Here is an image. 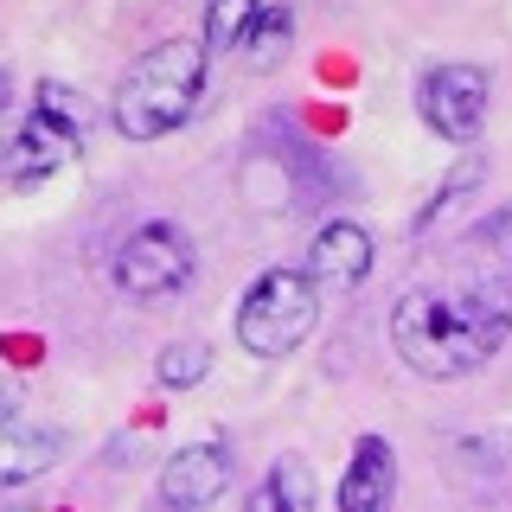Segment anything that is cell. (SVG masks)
Instances as JSON below:
<instances>
[{
  "mask_svg": "<svg viewBox=\"0 0 512 512\" xmlns=\"http://www.w3.org/2000/svg\"><path fill=\"white\" fill-rule=\"evenodd\" d=\"M512 333V288H474V295H436L410 288L391 308V346L416 378H468Z\"/></svg>",
  "mask_w": 512,
  "mask_h": 512,
  "instance_id": "obj_1",
  "label": "cell"
},
{
  "mask_svg": "<svg viewBox=\"0 0 512 512\" xmlns=\"http://www.w3.org/2000/svg\"><path fill=\"white\" fill-rule=\"evenodd\" d=\"M205 39H167L154 52H141L128 64V77L116 84V103H109V122L128 141H160L180 122H192L205 96Z\"/></svg>",
  "mask_w": 512,
  "mask_h": 512,
  "instance_id": "obj_2",
  "label": "cell"
},
{
  "mask_svg": "<svg viewBox=\"0 0 512 512\" xmlns=\"http://www.w3.org/2000/svg\"><path fill=\"white\" fill-rule=\"evenodd\" d=\"M320 320V288L308 269H263L237 301V346L250 359H288Z\"/></svg>",
  "mask_w": 512,
  "mask_h": 512,
  "instance_id": "obj_3",
  "label": "cell"
},
{
  "mask_svg": "<svg viewBox=\"0 0 512 512\" xmlns=\"http://www.w3.org/2000/svg\"><path fill=\"white\" fill-rule=\"evenodd\" d=\"M192 269H199L192 237L180 231V224H167V218L128 231V244L116 250V288H122V295H135V301L180 295V288L192 282Z\"/></svg>",
  "mask_w": 512,
  "mask_h": 512,
  "instance_id": "obj_4",
  "label": "cell"
},
{
  "mask_svg": "<svg viewBox=\"0 0 512 512\" xmlns=\"http://www.w3.org/2000/svg\"><path fill=\"white\" fill-rule=\"evenodd\" d=\"M487 103H493V84L480 64H436L416 84V109L442 141H474L487 128Z\"/></svg>",
  "mask_w": 512,
  "mask_h": 512,
  "instance_id": "obj_5",
  "label": "cell"
},
{
  "mask_svg": "<svg viewBox=\"0 0 512 512\" xmlns=\"http://www.w3.org/2000/svg\"><path fill=\"white\" fill-rule=\"evenodd\" d=\"M224 487H231V448L224 442H192L160 468V506H173V512L212 506L224 500Z\"/></svg>",
  "mask_w": 512,
  "mask_h": 512,
  "instance_id": "obj_6",
  "label": "cell"
},
{
  "mask_svg": "<svg viewBox=\"0 0 512 512\" xmlns=\"http://www.w3.org/2000/svg\"><path fill=\"white\" fill-rule=\"evenodd\" d=\"M372 231L365 224H352V218H333V224H320L314 231V244H308V276L314 288H333V295H352L365 276H372Z\"/></svg>",
  "mask_w": 512,
  "mask_h": 512,
  "instance_id": "obj_7",
  "label": "cell"
},
{
  "mask_svg": "<svg viewBox=\"0 0 512 512\" xmlns=\"http://www.w3.org/2000/svg\"><path fill=\"white\" fill-rule=\"evenodd\" d=\"M77 141H84L77 128H64V122H52V116L32 109L0 160L13 167V186H39V180H52L58 167H71V160H77Z\"/></svg>",
  "mask_w": 512,
  "mask_h": 512,
  "instance_id": "obj_8",
  "label": "cell"
},
{
  "mask_svg": "<svg viewBox=\"0 0 512 512\" xmlns=\"http://www.w3.org/2000/svg\"><path fill=\"white\" fill-rule=\"evenodd\" d=\"M64 436L39 416H0V487H26L45 468H58Z\"/></svg>",
  "mask_w": 512,
  "mask_h": 512,
  "instance_id": "obj_9",
  "label": "cell"
},
{
  "mask_svg": "<svg viewBox=\"0 0 512 512\" xmlns=\"http://www.w3.org/2000/svg\"><path fill=\"white\" fill-rule=\"evenodd\" d=\"M397 493V455L384 436H359L346 461V480H340V512H384Z\"/></svg>",
  "mask_w": 512,
  "mask_h": 512,
  "instance_id": "obj_10",
  "label": "cell"
},
{
  "mask_svg": "<svg viewBox=\"0 0 512 512\" xmlns=\"http://www.w3.org/2000/svg\"><path fill=\"white\" fill-rule=\"evenodd\" d=\"M250 506H256V512H308V506H314V474H308V461H301V455H282L276 468H269V480L250 493Z\"/></svg>",
  "mask_w": 512,
  "mask_h": 512,
  "instance_id": "obj_11",
  "label": "cell"
},
{
  "mask_svg": "<svg viewBox=\"0 0 512 512\" xmlns=\"http://www.w3.org/2000/svg\"><path fill=\"white\" fill-rule=\"evenodd\" d=\"M288 39H295V13L288 7H256V20H250L237 52H244L250 71H276V64L288 58Z\"/></svg>",
  "mask_w": 512,
  "mask_h": 512,
  "instance_id": "obj_12",
  "label": "cell"
},
{
  "mask_svg": "<svg viewBox=\"0 0 512 512\" xmlns=\"http://www.w3.org/2000/svg\"><path fill=\"white\" fill-rule=\"evenodd\" d=\"M263 0H205V52H237Z\"/></svg>",
  "mask_w": 512,
  "mask_h": 512,
  "instance_id": "obj_13",
  "label": "cell"
},
{
  "mask_svg": "<svg viewBox=\"0 0 512 512\" xmlns=\"http://www.w3.org/2000/svg\"><path fill=\"white\" fill-rule=\"evenodd\" d=\"M205 372H212V346L205 340H173L167 352H160V365H154V378L167 384V391H192Z\"/></svg>",
  "mask_w": 512,
  "mask_h": 512,
  "instance_id": "obj_14",
  "label": "cell"
},
{
  "mask_svg": "<svg viewBox=\"0 0 512 512\" xmlns=\"http://www.w3.org/2000/svg\"><path fill=\"white\" fill-rule=\"evenodd\" d=\"M32 109H39V116H52V122H64V128H77V135L90 128V103H84V90L58 84V77H45V84L32 90Z\"/></svg>",
  "mask_w": 512,
  "mask_h": 512,
  "instance_id": "obj_15",
  "label": "cell"
},
{
  "mask_svg": "<svg viewBox=\"0 0 512 512\" xmlns=\"http://www.w3.org/2000/svg\"><path fill=\"white\" fill-rule=\"evenodd\" d=\"M480 173H487V167H480V154H468V160H461V167H455V173H448V180L436 186V199L423 205V218H416V231H429V224H436V218H442V212H448L455 199H468V192L480 186Z\"/></svg>",
  "mask_w": 512,
  "mask_h": 512,
  "instance_id": "obj_16",
  "label": "cell"
},
{
  "mask_svg": "<svg viewBox=\"0 0 512 512\" xmlns=\"http://www.w3.org/2000/svg\"><path fill=\"white\" fill-rule=\"evenodd\" d=\"M493 231L506 237V250H500V263H506V276H512V218H493Z\"/></svg>",
  "mask_w": 512,
  "mask_h": 512,
  "instance_id": "obj_17",
  "label": "cell"
},
{
  "mask_svg": "<svg viewBox=\"0 0 512 512\" xmlns=\"http://www.w3.org/2000/svg\"><path fill=\"white\" fill-rule=\"evenodd\" d=\"M0 154H7V141H0Z\"/></svg>",
  "mask_w": 512,
  "mask_h": 512,
  "instance_id": "obj_18",
  "label": "cell"
}]
</instances>
